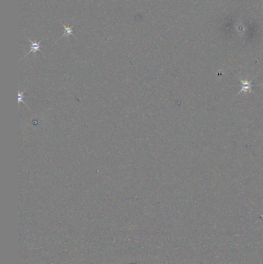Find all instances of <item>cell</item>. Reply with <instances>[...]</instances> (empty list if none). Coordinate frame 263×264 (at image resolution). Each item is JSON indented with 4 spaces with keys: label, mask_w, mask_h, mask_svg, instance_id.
I'll use <instances>...</instances> for the list:
<instances>
[{
    "label": "cell",
    "mask_w": 263,
    "mask_h": 264,
    "mask_svg": "<svg viewBox=\"0 0 263 264\" xmlns=\"http://www.w3.org/2000/svg\"><path fill=\"white\" fill-rule=\"evenodd\" d=\"M63 26L65 29V33L62 37H65V36H70V35L73 34V27L72 26H65V25H63Z\"/></svg>",
    "instance_id": "obj_2"
},
{
    "label": "cell",
    "mask_w": 263,
    "mask_h": 264,
    "mask_svg": "<svg viewBox=\"0 0 263 264\" xmlns=\"http://www.w3.org/2000/svg\"><path fill=\"white\" fill-rule=\"evenodd\" d=\"M23 93H24V92H20V93H19V103H21V102H22L23 104H25V102H24L23 100H22L24 98Z\"/></svg>",
    "instance_id": "obj_3"
},
{
    "label": "cell",
    "mask_w": 263,
    "mask_h": 264,
    "mask_svg": "<svg viewBox=\"0 0 263 264\" xmlns=\"http://www.w3.org/2000/svg\"><path fill=\"white\" fill-rule=\"evenodd\" d=\"M28 40L29 41L30 43V46H31V49L29 50V52L27 53L25 56H26L28 54H29L30 53H34L36 54V53L38 52V51H40V46H41V41H39V42H33L32 41L31 39H29V38H27Z\"/></svg>",
    "instance_id": "obj_1"
}]
</instances>
